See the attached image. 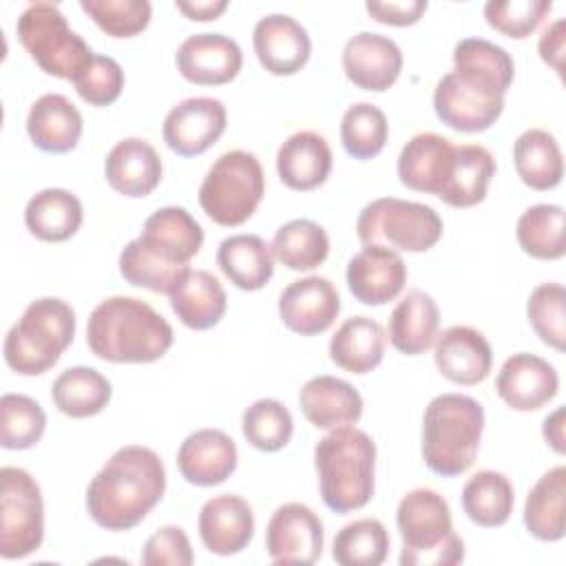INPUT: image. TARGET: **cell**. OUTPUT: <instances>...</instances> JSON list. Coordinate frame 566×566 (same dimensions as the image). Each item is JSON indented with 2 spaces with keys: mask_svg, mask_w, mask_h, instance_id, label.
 <instances>
[{
  "mask_svg": "<svg viewBox=\"0 0 566 566\" xmlns=\"http://www.w3.org/2000/svg\"><path fill=\"white\" fill-rule=\"evenodd\" d=\"M515 172L533 190H551L564 177V157L557 139L544 128H526L513 144Z\"/></svg>",
  "mask_w": 566,
  "mask_h": 566,
  "instance_id": "35",
  "label": "cell"
},
{
  "mask_svg": "<svg viewBox=\"0 0 566 566\" xmlns=\"http://www.w3.org/2000/svg\"><path fill=\"white\" fill-rule=\"evenodd\" d=\"M243 438L259 451H281L294 433V420L290 409L276 398L254 400L241 416Z\"/></svg>",
  "mask_w": 566,
  "mask_h": 566,
  "instance_id": "42",
  "label": "cell"
},
{
  "mask_svg": "<svg viewBox=\"0 0 566 566\" xmlns=\"http://www.w3.org/2000/svg\"><path fill=\"white\" fill-rule=\"evenodd\" d=\"M265 192V175L254 153L234 148L214 159L199 186L201 210L219 226L245 223Z\"/></svg>",
  "mask_w": 566,
  "mask_h": 566,
  "instance_id": "8",
  "label": "cell"
},
{
  "mask_svg": "<svg viewBox=\"0 0 566 566\" xmlns=\"http://www.w3.org/2000/svg\"><path fill=\"white\" fill-rule=\"evenodd\" d=\"M252 46L261 66L272 75H294L312 53L307 29L287 13H270L256 20Z\"/></svg>",
  "mask_w": 566,
  "mask_h": 566,
  "instance_id": "19",
  "label": "cell"
},
{
  "mask_svg": "<svg viewBox=\"0 0 566 566\" xmlns=\"http://www.w3.org/2000/svg\"><path fill=\"white\" fill-rule=\"evenodd\" d=\"M440 327V310L431 294L424 290H409L391 310L387 336L394 349L407 356L424 354Z\"/></svg>",
  "mask_w": 566,
  "mask_h": 566,
  "instance_id": "29",
  "label": "cell"
},
{
  "mask_svg": "<svg viewBox=\"0 0 566 566\" xmlns=\"http://www.w3.org/2000/svg\"><path fill=\"white\" fill-rule=\"evenodd\" d=\"M551 9V0H489L484 4V18L489 27L500 31L502 35L522 40L528 38L542 24Z\"/></svg>",
  "mask_w": 566,
  "mask_h": 566,
  "instance_id": "48",
  "label": "cell"
},
{
  "mask_svg": "<svg viewBox=\"0 0 566 566\" xmlns=\"http://www.w3.org/2000/svg\"><path fill=\"white\" fill-rule=\"evenodd\" d=\"M433 363L438 371L455 385H478L486 380L493 365L491 343L471 325L447 327L433 340Z\"/></svg>",
  "mask_w": 566,
  "mask_h": 566,
  "instance_id": "22",
  "label": "cell"
},
{
  "mask_svg": "<svg viewBox=\"0 0 566 566\" xmlns=\"http://www.w3.org/2000/svg\"><path fill=\"white\" fill-rule=\"evenodd\" d=\"M84 130L82 113L62 93L40 95L27 113V135L44 153L62 155L77 146Z\"/></svg>",
  "mask_w": 566,
  "mask_h": 566,
  "instance_id": "28",
  "label": "cell"
},
{
  "mask_svg": "<svg viewBox=\"0 0 566 566\" xmlns=\"http://www.w3.org/2000/svg\"><path fill=\"white\" fill-rule=\"evenodd\" d=\"M161 157L155 146L142 137L119 139L104 159V175L113 190L124 197H146L161 181Z\"/></svg>",
  "mask_w": 566,
  "mask_h": 566,
  "instance_id": "25",
  "label": "cell"
},
{
  "mask_svg": "<svg viewBox=\"0 0 566 566\" xmlns=\"http://www.w3.org/2000/svg\"><path fill=\"white\" fill-rule=\"evenodd\" d=\"M239 462L234 440L221 429H197L179 444L177 469L195 486L226 482Z\"/></svg>",
  "mask_w": 566,
  "mask_h": 566,
  "instance_id": "24",
  "label": "cell"
},
{
  "mask_svg": "<svg viewBox=\"0 0 566 566\" xmlns=\"http://www.w3.org/2000/svg\"><path fill=\"white\" fill-rule=\"evenodd\" d=\"M396 526L402 537L400 566H453L464 559V542L453 531L451 509L433 489H413L398 502Z\"/></svg>",
  "mask_w": 566,
  "mask_h": 566,
  "instance_id": "7",
  "label": "cell"
},
{
  "mask_svg": "<svg viewBox=\"0 0 566 566\" xmlns=\"http://www.w3.org/2000/svg\"><path fill=\"white\" fill-rule=\"evenodd\" d=\"M526 316L539 340L557 352L566 345V290L562 283H539L528 301Z\"/></svg>",
  "mask_w": 566,
  "mask_h": 566,
  "instance_id": "45",
  "label": "cell"
},
{
  "mask_svg": "<svg viewBox=\"0 0 566 566\" xmlns=\"http://www.w3.org/2000/svg\"><path fill=\"white\" fill-rule=\"evenodd\" d=\"M137 241L157 261L170 268H188L203 245V228L186 208L164 206L144 221Z\"/></svg>",
  "mask_w": 566,
  "mask_h": 566,
  "instance_id": "16",
  "label": "cell"
},
{
  "mask_svg": "<svg viewBox=\"0 0 566 566\" xmlns=\"http://www.w3.org/2000/svg\"><path fill=\"white\" fill-rule=\"evenodd\" d=\"M524 526L539 542H559L566 531V467L548 469L524 502Z\"/></svg>",
  "mask_w": 566,
  "mask_h": 566,
  "instance_id": "32",
  "label": "cell"
},
{
  "mask_svg": "<svg viewBox=\"0 0 566 566\" xmlns=\"http://www.w3.org/2000/svg\"><path fill=\"white\" fill-rule=\"evenodd\" d=\"M340 62L347 80L354 86L382 93L400 77L402 51L382 33L360 31L345 42Z\"/></svg>",
  "mask_w": 566,
  "mask_h": 566,
  "instance_id": "17",
  "label": "cell"
},
{
  "mask_svg": "<svg viewBox=\"0 0 566 566\" xmlns=\"http://www.w3.org/2000/svg\"><path fill=\"white\" fill-rule=\"evenodd\" d=\"M84 219L82 201L64 188H44L35 192L24 208V226L40 241L60 243L71 239Z\"/></svg>",
  "mask_w": 566,
  "mask_h": 566,
  "instance_id": "34",
  "label": "cell"
},
{
  "mask_svg": "<svg viewBox=\"0 0 566 566\" xmlns=\"http://www.w3.org/2000/svg\"><path fill=\"white\" fill-rule=\"evenodd\" d=\"M332 148L316 130H298L276 150V172L290 190L305 192L323 186L332 172Z\"/></svg>",
  "mask_w": 566,
  "mask_h": 566,
  "instance_id": "27",
  "label": "cell"
},
{
  "mask_svg": "<svg viewBox=\"0 0 566 566\" xmlns=\"http://www.w3.org/2000/svg\"><path fill=\"white\" fill-rule=\"evenodd\" d=\"M77 95L91 106L113 104L124 88V69L117 60L95 53L86 69L73 80Z\"/></svg>",
  "mask_w": 566,
  "mask_h": 566,
  "instance_id": "49",
  "label": "cell"
},
{
  "mask_svg": "<svg viewBox=\"0 0 566 566\" xmlns=\"http://www.w3.org/2000/svg\"><path fill=\"white\" fill-rule=\"evenodd\" d=\"M175 7L190 20L208 22L217 20L228 9V0H177Z\"/></svg>",
  "mask_w": 566,
  "mask_h": 566,
  "instance_id": "53",
  "label": "cell"
},
{
  "mask_svg": "<svg viewBox=\"0 0 566 566\" xmlns=\"http://www.w3.org/2000/svg\"><path fill=\"white\" fill-rule=\"evenodd\" d=\"M515 237L520 248L533 259H562L566 254L564 208L557 203H535L526 208L515 223Z\"/></svg>",
  "mask_w": 566,
  "mask_h": 566,
  "instance_id": "39",
  "label": "cell"
},
{
  "mask_svg": "<svg viewBox=\"0 0 566 566\" xmlns=\"http://www.w3.org/2000/svg\"><path fill=\"white\" fill-rule=\"evenodd\" d=\"M564 407H557L553 413H548L544 418V424H542V433H544V440L553 447V451H557L559 455H564L566 451V444H564Z\"/></svg>",
  "mask_w": 566,
  "mask_h": 566,
  "instance_id": "54",
  "label": "cell"
},
{
  "mask_svg": "<svg viewBox=\"0 0 566 566\" xmlns=\"http://www.w3.org/2000/svg\"><path fill=\"white\" fill-rule=\"evenodd\" d=\"M298 405L310 424L316 429H336L356 424L363 416V396L343 378L321 374L310 378L298 394Z\"/></svg>",
  "mask_w": 566,
  "mask_h": 566,
  "instance_id": "26",
  "label": "cell"
},
{
  "mask_svg": "<svg viewBox=\"0 0 566 566\" xmlns=\"http://www.w3.org/2000/svg\"><path fill=\"white\" fill-rule=\"evenodd\" d=\"M513 77L515 64L506 49L484 38H462L453 49V71L433 88V111L453 130H489L504 111Z\"/></svg>",
  "mask_w": 566,
  "mask_h": 566,
  "instance_id": "1",
  "label": "cell"
},
{
  "mask_svg": "<svg viewBox=\"0 0 566 566\" xmlns=\"http://www.w3.org/2000/svg\"><path fill=\"white\" fill-rule=\"evenodd\" d=\"M228 113L217 97H188L175 104L164 117L161 135L166 146L181 157H197L219 142Z\"/></svg>",
  "mask_w": 566,
  "mask_h": 566,
  "instance_id": "13",
  "label": "cell"
},
{
  "mask_svg": "<svg viewBox=\"0 0 566 566\" xmlns=\"http://www.w3.org/2000/svg\"><path fill=\"white\" fill-rule=\"evenodd\" d=\"M15 33L24 51L49 75L75 80L91 57V46L77 35L62 9L53 2H31L15 22Z\"/></svg>",
  "mask_w": 566,
  "mask_h": 566,
  "instance_id": "9",
  "label": "cell"
},
{
  "mask_svg": "<svg viewBox=\"0 0 566 566\" xmlns=\"http://www.w3.org/2000/svg\"><path fill=\"white\" fill-rule=\"evenodd\" d=\"M340 312L336 285L318 274L292 281L279 296V316L283 325L301 336L327 332Z\"/></svg>",
  "mask_w": 566,
  "mask_h": 566,
  "instance_id": "15",
  "label": "cell"
},
{
  "mask_svg": "<svg viewBox=\"0 0 566 566\" xmlns=\"http://www.w3.org/2000/svg\"><path fill=\"white\" fill-rule=\"evenodd\" d=\"M172 340V325L135 296L104 298L86 323L88 349L108 363H155Z\"/></svg>",
  "mask_w": 566,
  "mask_h": 566,
  "instance_id": "3",
  "label": "cell"
},
{
  "mask_svg": "<svg viewBox=\"0 0 566 566\" xmlns=\"http://www.w3.org/2000/svg\"><path fill=\"white\" fill-rule=\"evenodd\" d=\"M190 272V268H170L148 254L137 239L128 241L119 252V274L135 287H146L150 292L170 294L177 283Z\"/></svg>",
  "mask_w": 566,
  "mask_h": 566,
  "instance_id": "46",
  "label": "cell"
},
{
  "mask_svg": "<svg viewBox=\"0 0 566 566\" xmlns=\"http://www.w3.org/2000/svg\"><path fill=\"white\" fill-rule=\"evenodd\" d=\"M495 391L515 411H535L559 391L557 369L542 356L520 352L509 356L495 378Z\"/></svg>",
  "mask_w": 566,
  "mask_h": 566,
  "instance_id": "21",
  "label": "cell"
},
{
  "mask_svg": "<svg viewBox=\"0 0 566 566\" xmlns=\"http://www.w3.org/2000/svg\"><path fill=\"white\" fill-rule=\"evenodd\" d=\"M168 296L175 316L195 332L214 327L228 310L226 290L208 270H190Z\"/></svg>",
  "mask_w": 566,
  "mask_h": 566,
  "instance_id": "30",
  "label": "cell"
},
{
  "mask_svg": "<svg viewBox=\"0 0 566 566\" xmlns=\"http://www.w3.org/2000/svg\"><path fill=\"white\" fill-rule=\"evenodd\" d=\"M389 135L387 115L371 102L352 104L340 119V142L349 157L371 159L376 157Z\"/></svg>",
  "mask_w": 566,
  "mask_h": 566,
  "instance_id": "43",
  "label": "cell"
},
{
  "mask_svg": "<svg viewBox=\"0 0 566 566\" xmlns=\"http://www.w3.org/2000/svg\"><path fill=\"white\" fill-rule=\"evenodd\" d=\"M197 526L203 546L214 555L228 557L241 553L252 542L254 513L241 495L223 493L203 502Z\"/></svg>",
  "mask_w": 566,
  "mask_h": 566,
  "instance_id": "23",
  "label": "cell"
},
{
  "mask_svg": "<svg viewBox=\"0 0 566 566\" xmlns=\"http://www.w3.org/2000/svg\"><path fill=\"white\" fill-rule=\"evenodd\" d=\"M323 522L307 504H281L268 520L265 551L274 564H314L323 555Z\"/></svg>",
  "mask_w": 566,
  "mask_h": 566,
  "instance_id": "12",
  "label": "cell"
},
{
  "mask_svg": "<svg viewBox=\"0 0 566 566\" xmlns=\"http://www.w3.org/2000/svg\"><path fill=\"white\" fill-rule=\"evenodd\" d=\"M484 431L482 405L464 394L436 396L422 416V460L442 478L462 475L475 460Z\"/></svg>",
  "mask_w": 566,
  "mask_h": 566,
  "instance_id": "5",
  "label": "cell"
},
{
  "mask_svg": "<svg viewBox=\"0 0 566 566\" xmlns=\"http://www.w3.org/2000/svg\"><path fill=\"white\" fill-rule=\"evenodd\" d=\"M184 80L199 86H219L232 82L243 64L237 40L223 33H195L186 38L175 55Z\"/></svg>",
  "mask_w": 566,
  "mask_h": 566,
  "instance_id": "20",
  "label": "cell"
},
{
  "mask_svg": "<svg viewBox=\"0 0 566 566\" xmlns=\"http://www.w3.org/2000/svg\"><path fill=\"white\" fill-rule=\"evenodd\" d=\"M166 469L148 447L117 449L86 489V511L106 531L135 528L164 497Z\"/></svg>",
  "mask_w": 566,
  "mask_h": 566,
  "instance_id": "2",
  "label": "cell"
},
{
  "mask_svg": "<svg viewBox=\"0 0 566 566\" xmlns=\"http://www.w3.org/2000/svg\"><path fill=\"white\" fill-rule=\"evenodd\" d=\"M318 491L334 513L363 509L374 495L376 444L354 424L329 429L314 447Z\"/></svg>",
  "mask_w": 566,
  "mask_h": 566,
  "instance_id": "4",
  "label": "cell"
},
{
  "mask_svg": "<svg viewBox=\"0 0 566 566\" xmlns=\"http://www.w3.org/2000/svg\"><path fill=\"white\" fill-rule=\"evenodd\" d=\"M44 539V502L35 478L20 467L0 469V557L22 559Z\"/></svg>",
  "mask_w": 566,
  "mask_h": 566,
  "instance_id": "11",
  "label": "cell"
},
{
  "mask_svg": "<svg viewBox=\"0 0 566 566\" xmlns=\"http://www.w3.org/2000/svg\"><path fill=\"white\" fill-rule=\"evenodd\" d=\"M440 214L420 201L378 197L356 219V234L363 245H385L396 252H427L442 237Z\"/></svg>",
  "mask_w": 566,
  "mask_h": 566,
  "instance_id": "10",
  "label": "cell"
},
{
  "mask_svg": "<svg viewBox=\"0 0 566 566\" xmlns=\"http://www.w3.org/2000/svg\"><path fill=\"white\" fill-rule=\"evenodd\" d=\"M515 504L511 480L493 469L473 473L462 486V509L467 517L482 526L495 528L509 522Z\"/></svg>",
  "mask_w": 566,
  "mask_h": 566,
  "instance_id": "37",
  "label": "cell"
},
{
  "mask_svg": "<svg viewBox=\"0 0 566 566\" xmlns=\"http://www.w3.org/2000/svg\"><path fill=\"white\" fill-rule=\"evenodd\" d=\"M347 287L363 305H385L394 301L407 283V265L396 250L385 245H363L347 263Z\"/></svg>",
  "mask_w": 566,
  "mask_h": 566,
  "instance_id": "18",
  "label": "cell"
},
{
  "mask_svg": "<svg viewBox=\"0 0 566 566\" xmlns=\"http://www.w3.org/2000/svg\"><path fill=\"white\" fill-rule=\"evenodd\" d=\"M495 168L497 166L489 148L480 144H460L453 177L440 199L453 208L478 206L486 197Z\"/></svg>",
  "mask_w": 566,
  "mask_h": 566,
  "instance_id": "40",
  "label": "cell"
},
{
  "mask_svg": "<svg viewBox=\"0 0 566 566\" xmlns=\"http://www.w3.org/2000/svg\"><path fill=\"white\" fill-rule=\"evenodd\" d=\"M111 380L93 367H69L51 387V398L57 411L69 418H91L106 409L111 402Z\"/></svg>",
  "mask_w": 566,
  "mask_h": 566,
  "instance_id": "36",
  "label": "cell"
},
{
  "mask_svg": "<svg viewBox=\"0 0 566 566\" xmlns=\"http://www.w3.org/2000/svg\"><path fill=\"white\" fill-rule=\"evenodd\" d=\"M75 327V312L66 301L57 296L35 298L4 336V363L22 376L49 371L73 343Z\"/></svg>",
  "mask_w": 566,
  "mask_h": 566,
  "instance_id": "6",
  "label": "cell"
},
{
  "mask_svg": "<svg viewBox=\"0 0 566 566\" xmlns=\"http://www.w3.org/2000/svg\"><path fill=\"white\" fill-rule=\"evenodd\" d=\"M217 265L228 281L245 292L261 290L274 274V254L259 234H232L217 248Z\"/></svg>",
  "mask_w": 566,
  "mask_h": 566,
  "instance_id": "33",
  "label": "cell"
},
{
  "mask_svg": "<svg viewBox=\"0 0 566 566\" xmlns=\"http://www.w3.org/2000/svg\"><path fill=\"white\" fill-rule=\"evenodd\" d=\"M389 553V533L376 517L345 524L332 544V557L340 566H380Z\"/></svg>",
  "mask_w": 566,
  "mask_h": 566,
  "instance_id": "41",
  "label": "cell"
},
{
  "mask_svg": "<svg viewBox=\"0 0 566 566\" xmlns=\"http://www.w3.org/2000/svg\"><path fill=\"white\" fill-rule=\"evenodd\" d=\"M387 334L369 316H352L329 338V360L349 374L374 371L385 356Z\"/></svg>",
  "mask_w": 566,
  "mask_h": 566,
  "instance_id": "31",
  "label": "cell"
},
{
  "mask_svg": "<svg viewBox=\"0 0 566 566\" xmlns=\"http://www.w3.org/2000/svg\"><path fill=\"white\" fill-rule=\"evenodd\" d=\"M566 22L559 18L555 20L553 24H548L542 35H539V42H537V51H539V57L553 66V71L557 75H562V57H564V42H566Z\"/></svg>",
  "mask_w": 566,
  "mask_h": 566,
  "instance_id": "52",
  "label": "cell"
},
{
  "mask_svg": "<svg viewBox=\"0 0 566 566\" xmlns=\"http://www.w3.org/2000/svg\"><path fill=\"white\" fill-rule=\"evenodd\" d=\"M427 0H389V2H376L369 0L365 2L367 13L380 22V24H391V27H407L416 24L422 13L427 11Z\"/></svg>",
  "mask_w": 566,
  "mask_h": 566,
  "instance_id": "51",
  "label": "cell"
},
{
  "mask_svg": "<svg viewBox=\"0 0 566 566\" xmlns=\"http://www.w3.org/2000/svg\"><path fill=\"white\" fill-rule=\"evenodd\" d=\"M46 429V413L38 400L24 394H4L0 398V444L11 451H24L40 442Z\"/></svg>",
  "mask_w": 566,
  "mask_h": 566,
  "instance_id": "44",
  "label": "cell"
},
{
  "mask_svg": "<svg viewBox=\"0 0 566 566\" xmlns=\"http://www.w3.org/2000/svg\"><path fill=\"white\" fill-rule=\"evenodd\" d=\"M195 553L190 539L181 526L166 524L157 528L144 544L142 564L144 566H190Z\"/></svg>",
  "mask_w": 566,
  "mask_h": 566,
  "instance_id": "50",
  "label": "cell"
},
{
  "mask_svg": "<svg viewBox=\"0 0 566 566\" xmlns=\"http://www.w3.org/2000/svg\"><path fill=\"white\" fill-rule=\"evenodd\" d=\"M80 9L111 38L142 33L153 15L148 0H80Z\"/></svg>",
  "mask_w": 566,
  "mask_h": 566,
  "instance_id": "47",
  "label": "cell"
},
{
  "mask_svg": "<svg viewBox=\"0 0 566 566\" xmlns=\"http://www.w3.org/2000/svg\"><path fill=\"white\" fill-rule=\"evenodd\" d=\"M458 159V146L438 133H416L398 155V179L416 192L442 197Z\"/></svg>",
  "mask_w": 566,
  "mask_h": 566,
  "instance_id": "14",
  "label": "cell"
},
{
  "mask_svg": "<svg viewBox=\"0 0 566 566\" xmlns=\"http://www.w3.org/2000/svg\"><path fill=\"white\" fill-rule=\"evenodd\" d=\"M272 254L294 272H310L327 259L329 237L316 221L292 219L274 232Z\"/></svg>",
  "mask_w": 566,
  "mask_h": 566,
  "instance_id": "38",
  "label": "cell"
}]
</instances>
